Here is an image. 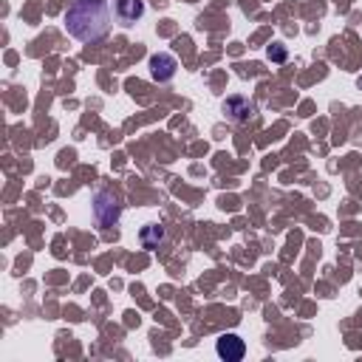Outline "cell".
Listing matches in <instances>:
<instances>
[{
	"instance_id": "4",
	"label": "cell",
	"mask_w": 362,
	"mask_h": 362,
	"mask_svg": "<svg viewBox=\"0 0 362 362\" xmlns=\"http://www.w3.org/2000/svg\"><path fill=\"white\" fill-rule=\"evenodd\" d=\"M175 68H178V62H175L173 54H153L150 57V76L158 79V82L173 79L175 76Z\"/></svg>"
},
{
	"instance_id": "8",
	"label": "cell",
	"mask_w": 362,
	"mask_h": 362,
	"mask_svg": "<svg viewBox=\"0 0 362 362\" xmlns=\"http://www.w3.org/2000/svg\"><path fill=\"white\" fill-rule=\"evenodd\" d=\"M269 59H277V62H283V59H286V51H283L280 45H272V48H269Z\"/></svg>"
},
{
	"instance_id": "2",
	"label": "cell",
	"mask_w": 362,
	"mask_h": 362,
	"mask_svg": "<svg viewBox=\"0 0 362 362\" xmlns=\"http://www.w3.org/2000/svg\"><path fill=\"white\" fill-rule=\"evenodd\" d=\"M119 215H122V206H119V198L107 189H99L93 195V218L102 229H110L119 223Z\"/></svg>"
},
{
	"instance_id": "5",
	"label": "cell",
	"mask_w": 362,
	"mask_h": 362,
	"mask_svg": "<svg viewBox=\"0 0 362 362\" xmlns=\"http://www.w3.org/2000/svg\"><path fill=\"white\" fill-rule=\"evenodd\" d=\"M223 113H226L232 122H249L252 113H255V105H252L249 99H243V96H229V99L223 102Z\"/></svg>"
},
{
	"instance_id": "1",
	"label": "cell",
	"mask_w": 362,
	"mask_h": 362,
	"mask_svg": "<svg viewBox=\"0 0 362 362\" xmlns=\"http://www.w3.org/2000/svg\"><path fill=\"white\" fill-rule=\"evenodd\" d=\"M65 28L79 42H96L110 28L107 0H74L65 11Z\"/></svg>"
},
{
	"instance_id": "7",
	"label": "cell",
	"mask_w": 362,
	"mask_h": 362,
	"mask_svg": "<svg viewBox=\"0 0 362 362\" xmlns=\"http://www.w3.org/2000/svg\"><path fill=\"white\" fill-rule=\"evenodd\" d=\"M161 238H164V229H161V226H156V223H153V226H147V229H141V243H144L147 249H156V243H158Z\"/></svg>"
},
{
	"instance_id": "6",
	"label": "cell",
	"mask_w": 362,
	"mask_h": 362,
	"mask_svg": "<svg viewBox=\"0 0 362 362\" xmlns=\"http://www.w3.org/2000/svg\"><path fill=\"white\" fill-rule=\"evenodd\" d=\"M141 14H144L141 0H116V17H119L122 25H133Z\"/></svg>"
},
{
	"instance_id": "3",
	"label": "cell",
	"mask_w": 362,
	"mask_h": 362,
	"mask_svg": "<svg viewBox=\"0 0 362 362\" xmlns=\"http://www.w3.org/2000/svg\"><path fill=\"white\" fill-rule=\"evenodd\" d=\"M215 351H218L221 359H226V362H238V359H243L246 345H243V339H240L238 334H221L218 342H215Z\"/></svg>"
}]
</instances>
